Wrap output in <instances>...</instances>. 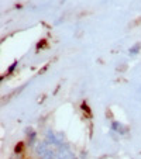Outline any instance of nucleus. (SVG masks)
Returning a JSON list of instances; mask_svg holds the SVG:
<instances>
[{"instance_id":"20e7f679","label":"nucleus","mask_w":141,"mask_h":159,"mask_svg":"<svg viewBox=\"0 0 141 159\" xmlns=\"http://www.w3.org/2000/svg\"><path fill=\"white\" fill-rule=\"evenodd\" d=\"M138 51H140V45L137 44V45H134V47H133V48L130 49V55H135Z\"/></svg>"},{"instance_id":"39448f33","label":"nucleus","mask_w":141,"mask_h":159,"mask_svg":"<svg viewBox=\"0 0 141 159\" xmlns=\"http://www.w3.org/2000/svg\"><path fill=\"white\" fill-rule=\"evenodd\" d=\"M10 159H20V158H18V153H17V155H13Z\"/></svg>"},{"instance_id":"f03ea898","label":"nucleus","mask_w":141,"mask_h":159,"mask_svg":"<svg viewBox=\"0 0 141 159\" xmlns=\"http://www.w3.org/2000/svg\"><path fill=\"white\" fill-rule=\"evenodd\" d=\"M55 159H75V155L72 153V151L69 149L68 147H58L57 151V156Z\"/></svg>"},{"instance_id":"7ed1b4c3","label":"nucleus","mask_w":141,"mask_h":159,"mask_svg":"<svg viewBox=\"0 0 141 159\" xmlns=\"http://www.w3.org/2000/svg\"><path fill=\"white\" fill-rule=\"evenodd\" d=\"M113 129H116V131L120 132V134H126L127 132V128L121 125L120 123H113Z\"/></svg>"},{"instance_id":"f257e3e1","label":"nucleus","mask_w":141,"mask_h":159,"mask_svg":"<svg viewBox=\"0 0 141 159\" xmlns=\"http://www.w3.org/2000/svg\"><path fill=\"white\" fill-rule=\"evenodd\" d=\"M54 145H51L49 142H38L35 145V155L38 156V159H55L57 152L54 151Z\"/></svg>"}]
</instances>
